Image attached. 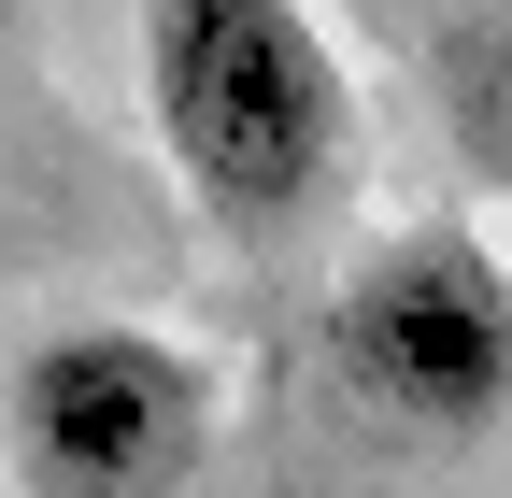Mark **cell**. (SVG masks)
I'll return each mask as SVG.
<instances>
[{"instance_id":"cell-1","label":"cell","mask_w":512,"mask_h":498,"mask_svg":"<svg viewBox=\"0 0 512 498\" xmlns=\"http://www.w3.org/2000/svg\"><path fill=\"white\" fill-rule=\"evenodd\" d=\"M143 129L228 228H299L356 185V72L313 0H143Z\"/></svg>"},{"instance_id":"cell-2","label":"cell","mask_w":512,"mask_h":498,"mask_svg":"<svg viewBox=\"0 0 512 498\" xmlns=\"http://www.w3.org/2000/svg\"><path fill=\"white\" fill-rule=\"evenodd\" d=\"M328 356L384 427L484 442L512 413V271L484 228H384L328 299Z\"/></svg>"},{"instance_id":"cell-3","label":"cell","mask_w":512,"mask_h":498,"mask_svg":"<svg viewBox=\"0 0 512 498\" xmlns=\"http://www.w3.org/2000/svg\"><path fill=\"white\" fill-rule=\"evenodd\" d=\"M0 442L57 498H157L214 456V370L157 328H57L0 385Z\"/></svg>"},{"instance_id":"cell-4","label":"cell","mask_w":512,"mask_h":498,"mask_svg":"<svg viewBox=\"0 0 512 498\" xmlns=\"http://www.w3.org/2000/svg\"><path fill=\"white\" fill-rule=\"evenodd\" d=\"M0 29H15V0H0Z\"/></svg>"}]
</instances>
